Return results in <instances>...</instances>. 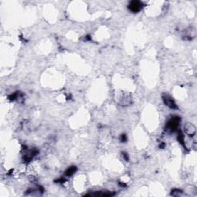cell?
<instances>
[{"label":"cell","instance_id":"6da1fadb","mask_svg":"<svg viewBox=\"0 0 197 197\" xmlns=\"http://www.w3.org/2000/svg\"><path fill=\"white\" fill-rule=\"evenodd\" d=\"M179 122H180V118L179 116H174L173 118L168 121L166 124V129L170 132H174L175 130H176L177 128L179 127Z\"/></svg>","mask_w":197,"mask_h":197},{"label":"cell","instance_id":"7a4b0ae2","mask_svg":"<svg viewBox=\"0 0 197 197\" xmlns=\"http://www.w3.org/2000/svg\"><path fill=\"white\" fill-rule=\"evenodd\" d=\"M142 3L139 1H132L129 5V9L132 12H138L142 9Z\"/></svg>","mask_w":197,"mask_h":197},{"label":"cell","instance_id":"3957f363","mask_svg":"<svg viewBox=\"0 0 197 197\" xmlns=\"http://www.w3.org/2000/svg\"><path fill=\"white\" fill-rule=\"evenodd\" d=\"M163 100L164 102V103L167 106H169L171 109H177V106L174 100H173V98L171 97L169 95H166L164 94L163 96Z\"/></svg>","mask_w":197,"mask_h":197},{"label":"cell","instance_id":"277c9868","mask_svg":"<svg viewBox=\"0 0 197 197\" xmlns=\"http://www.w3.org/2000/svg\"><path fill=\"white\" fill-rule=\"evenodd\" d=\"M185 131L186 134L189 135L190 136H193L196 133V127L193 126V124L188 123L185 126Z\"/></svg>","mask_w":197,"mask_h":197},{"label":"cell","instance_id":"5b68a950","mask_svg":"<svg viewBox=\"0 0 197 197\" xmlns=\"http://www.w3.org/2000/svg\"><path fill=\"white\" fill-rule=\"evenodd\" d=\"M76 169H76V167H75V166L69 167V169L65 171V175H66V176H73V175L74 173H75Z\"/></svg>","mask_w":197,"mask_h":197},{"label":"cell","instance_id":"8992f818","mask_svg":"<svg viewBox=\"0 0 197 197\" xmlns=\"http://www.w3.org/2000/svg\"><path fill=\"white\" fill-rule=\"evenodd\" d=\"M178 140H179V142H180V143L183 144V142H184V136H183L182 132H180L179 134V136H178Z\"/></svg>","mask_w":197,"mask_h":197},{"label":"cell","instance_id":"52a82bcc","mask_svg":"<svg viewBox=\"0 0 197 197\" xmlns=\"http://www.w3.org/2000/svg\"><path fill=\"white\" fill-rule=\"evenodd\" d=\"M126 140V135H122V136H121V141H122V142H125Z\"/></svg>","mask_w":197,"mask_h":197}]
</instances>
